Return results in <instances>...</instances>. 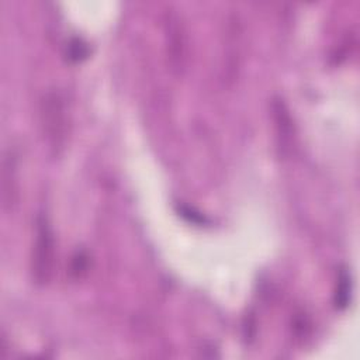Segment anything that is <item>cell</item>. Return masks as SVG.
I'll return each mask as SVG.
<instances>
[{
	"instance_id": "7a4b0ae2",
	"label": "cell",
	"mask_w": 360,
	"mask_h": 360,
	"mask_svg": "<svg viewBox=\"0 0 360 360\" xmlns=\"http://www.w3.org/2000/svg\"><path fill=\"white\" fill-rule=\"evenodd\" d=\"M31 277L37 285H46L55 266V235L45 215L35 221V239L31 250Z\"/></svg>"
},
{
	"instance_id": "ba28073f",
	"label": "cell",
	"mask_w": 360,
	"mask_h": 360,
	"mask_svg": "<svg viewBox=\"0 0 360 360\" xmlns=\"http://www.w3.org/2000/svg\"><path fill=\"white\" fill-rule=\"evenodd\" d=\"M179 212L181 217H187V219L191 221L193 224H204L205 222V218L201 214L194 212L190 207L181 205V207H179Z\"/></svg>"
},
{
	"instance_id": "6da1fadb",
	"label": "cell",
	"mask_w": 360,
	"mask_h": 360,
	"mask_svg": "<svg viewBox=\"0 0 360 360\" xmlns=\"http://www.w3.org/2000/svg\"><path fill=\"white\" fill-rule=\"evenodd\" d=\"M39 121L44 138L53 155H59L68 135V111L65 98L59 91L51 90L39 104Z\"/></svg>"
},
{
	"instance_id": "8992f818",
	"label": "cell",
	"mask_w": 360,
	"mask_h": 360,
	"mask_svg": "<svg viewBox=\"0 0 360 360\" xmlns=\"http://www.w3.org/2000/svg\"><path fill=\"white\" fill-rule=\"evenodd\" d=\"M90 53L89 44L79 37H73L66 46V58L70 62H82Z\"/></svg>"
},
{
	"instance_id": "3957f363",
	"label": "cell",
	"mask_w": 360,
	"mask_h": 360,
	"mask_svg": "<svg viewBox=\"0 0 360 360\" xmlns=\"http://www.w3.org/2000/svg\"><path fill=\"white\" fill-rule=\"evenodd\" d=\"M18 201V180L17 163L11 150L4 155L1 170V207L3 211L11 212Z\"/></svg>"
},
{
	"instance_id": "277c9868",
	"label": "cell",
	"mask_w": 360,
	"mask_h": 360,
	"mask_svg": "<svg viewBox=\"0 0 360 360\" xmlns=\"http://www.w3.org/2000/svg\"><path fill=\"white\" fill-rule=\"evenodd\" d=\"M273 115L276 120L277 134L280 138L278 145L283 153H285L291 148V141L294 135H292V121H291L290 111L285 103L280 97L273 98Z\"/></svg>"
},
{
	"instance_id": "52a82bcc",
	"label": "cell",
	"mask_w": 360,
	"mask_h": 360,
	"mask_svg": "<svg viewBox=\"0 0 360 360\" xmlns=\"http://www.w3.org/2000/svg\"><path fill=\"white\" fill-rule=\"evenodd\" d=\"M87 267H89V256L83 250H77L72 260V270H70L72 274L80 278L83 274L87 273Z\"/></svg>"
},
{
	"instance_id": "5b68a950",
	"label": "cell",
	"mask_w": 360,
	"mask_h": 360,
	"mask_svg": "<svg viewBox=\"0 0 360 360\" xmlns=\"http://www.w3.org/2000/svg\"><path fill=\"white\" fill-rule=\"evenodd\" d=\"M350 295H352V277L350 271H347L346 267H342L338 274L336 280V288H335V297L333 302L336 309H346L349 302H350Z\"/></svg>"
}]
</instances>
